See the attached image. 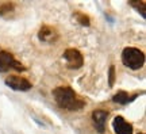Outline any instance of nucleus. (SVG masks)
I'll return each instance as SVG.
<instances>
[{
    "instance_id": "1",
    "label": "nucleus",
    "mask_w": 146,
    "mask_h": 134,
    "mask_svg": "<svg viewBox=\"0 0 146 134\" xmlns=\"http://www.w3.org/2000/svg\"><path fill=\"white\" fill-rule=\"evenodd\" d=\"M53 96L58 107L69 110V111H78L84 107V102L77 98L70 87H57L53 91Z\"/></svg>"
},
{
    "instance_id": "2",
    "label": "nucleus",
    "mask_w": 146,
    "mask_h": 134,
    "mask_svg": "<svg viewBox=\"0 0 146 134\" xmlns=\"http://www.w3.org/2000/svg\"><path fill=\"white\" fill-rule=\"evenodd\" d=\"M122 62L133 71L141 69L145 64V54L137 47H125L122 52Z\"/></svg>"
},
{
    "instance_id": "3",
    "label": "nucleus",
    "mask_w": 146,
    "mask_h": 134,
    "mask_svg": "<svg viewBox=\"0 0 146 134\" xmlns=\"http://www.w3.org/2000/svg\"><path fill=\"white\" fill-rule=\"evenodd\" d=\"M10 69H15L18 72H23V71H26L27 68L19 61H16L11 53L0 52V72H7Z\"/></svg>"
},
{
    "instance_id": "4",
    "label": "nucleus",
    "mask_w": 146,
    "mask_h": 134,
    "mask_svg": "<svg viewBox=\"0 0 146 134\" xmlns=\"http://www.w3.org/2000/svg\"><path fill=\"white\" fill-rule=\"evenodd\" d=\"M64 58L66 60V65L70 69H80L84 64V57L77 49H66L64 52Z\"/></svg>"
},
{
    "instance_id": "5",
    "label": "nucleus",
    "mask_w": 146,
    "mask_h": 134,
    "mask_svg": "<svg viewBox=\"0 0 146 134\" xmlns=\"http://www.w3.org/2000/svg\"><path fill=\"white\" fill-rule=\"evenodd\" d=\"M5 84L14 91H29L31 89V83L25 77H19V76H10L5 79Z\"/></svg>"
},
{
    "instance_id": "6",
    "label": "nucleus",
    "mask_w": 146,
    "mask_h": 134,
    "mask_svg": "<svg viewBox=\"0 0 146 134\" xmlns=\"http://www.w3.org/2000/svg\"><path fill=\"white\" fill-rule=\"evenodd\" d=\"M108 111L107 110H95L92 113V119H94L95 127L99 133H104L106 130V121L108 117Z\"/></svg>"
},
{
    "instance_id": "7",
    "label": "nucleus",
    "mask_w": 146,
    "mask_h": 134,
    "mask_svg": "<svg viewBox=\"0 0 146 134\" xmlns=\"http://www.w3.org/2000/svg\"><path fill=\"white\" fill-rule=\"evenodd\" d=\"M38 38L42 42L52 43V42H56L58 39V33L56 29H53L50 26H42L39 33H38Z\"/></svg>"
},
{
    "instance_id": "8",
    "label": "nucleus",
    "mask_w": 146,
    "mask_h": 134,
    "mask_svg": "<svg viewBox=\"0 0 146 134\" xmlns=\"http://www.w3.org/2000/svg\"><path fill=\"white\" fill-rule=\"evenodd\" d=\"M112 127L116 134H133V125L126 122L122 117H115L112 121Z\"/></svg>"
},
{
    "instance_id": "9",
    "label": "nucleus",
    "mask_w": 146,
    "mask_h": 134,
    "mask_svg": "<svg viewBox=\"0 0 146 134\" xmlns=\"http://www.w3.org/2000/svg\"><path fill=\"white\" fill-rule=\"evenodd\" d=\"M14 12H15V5L12 4V3H5L0 7V15L5 18V19H8V18H12L14 15Z\"/></svg>"
},
{
    "instance_id": "10",
    "label": "nucleus",
    "mask_w": 146,
    "mask_h": 134,
    "mask_svg": "<svg viewBox=\"0 0 146 134\" xmlns=\"http://www.w3.org/2000/svg\"><path fill=\"white\" fill-rule=\"evenodd\" d=\"M112 100L118 104H127L130 102V98H129V93L126 92V91H118V92L114 95Z\"/></svg>"
},
{
    "instance_id": "11",
    "label": "nucleus",
    "mask_w": 146,
    "mask_h": 134,
    "mask_svg": "<svg viewBox=\"0 0 146 134\" xmlns=\"http://www.w3.org/2000/svg\"><path fill=\"white\" fill-rule=\"evenodd\" d=\"M74 16H76L77 22L81 25V26H89V25H91V19H89V16L85 15V14H83V12H76Z\"/></svg>"
},
{
    "instance_id": "12",
    "label": "nucleus",
    "mask_w": 146,
    "mask_h": 134,
    "mask_svg": "<svg viewBox=\"0 0 146 134\" xmlns=\"http://www.w3.org/2000/svg\"><path fill=\"white\" fill-rule=\"evenodd\" d=\"M130 3H131V5L135 7L137 10L141 12V15L145 18V1H143V0H141V1H138V0H131Z\"/></svg>"
},
{
    "instance_id": "13",
    "label": "nucleus",
    "mask_w": 146,
    "mask_h": 134,
    "mask_svg": "<svg viewBox=\"0 0 146 134\" xmlns=\"http://www.w3.org/2000/svg\"><path fill=\"white\" fill-rule=\"evenodd\" d=\"M114 84H115V67L111 65L108 69V85L114 87Z\"/></svg>"
},
{
    "instance_id": "14",
    "label": "nucleus",
    "mask_w": 146,
    "mask_h": 134,
    "mask_svg": "<svg viewBox=\"0 0 146 134\" xmlns=\"http://www.w3.org/2000/svg\"><path fill=\"white\" fill-rule=\"evenodd\" d=\"M139 134H145V133H139Z\"/></svg>"
}]
</instances>
